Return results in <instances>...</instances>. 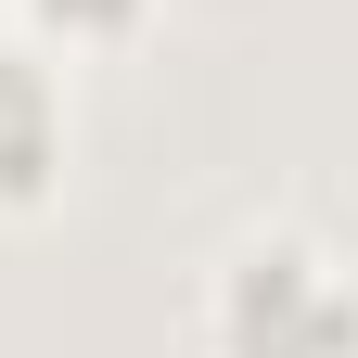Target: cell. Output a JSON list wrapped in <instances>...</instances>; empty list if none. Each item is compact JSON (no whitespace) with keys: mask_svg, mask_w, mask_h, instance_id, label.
<instances>
[{"mask_svg":"<svg viewBox=\"0 0 358 358\" xmlns=\"http://www.w3.org/2000/svg\"><path fill=\"white\" fill-rule=\"evenodd\" d=\"M64 38H103V26H141V0H38Z\"/></svg>","mask_w":358,"mask_h":358,"instance_id":"3957f363","label":"cell"},{"mask_svg":"<svg viewBox=\"0 0 358 358\" xmlns=\"http://www.w3.org/2000/svg\"><path fill=\"white\" fill-rule=\"evenodd\" d=\"M52 179H64V77L26 38H0V205H38Z\"/></svg>","mask_w":358,"mask_h":358,"instance_id":"7a4b0ae2","label":"cell"},{"mask_svg":"<svg viewBox=\"0 0 358 358\" xmlns=\"http://www.w3.org/2000/svg\"><path fill=\"white\" fill-rule=\"evenodd\" d=\"M205 358H358V268L268 217L205 268Z\"/></svg>","mask_w":358,"mask_h":358,"instance_id":"6da1fadb","label":"cell"}]
</instances>
